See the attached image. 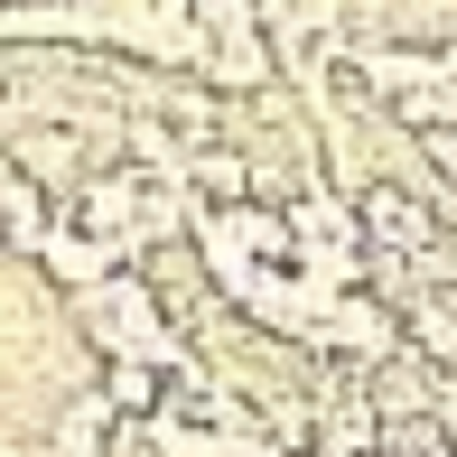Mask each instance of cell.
Masks as SVG:
<instances>
[{"label": "cell", "instance_id": "cell-1", "mask_svg": "<svg viewBox=\"0 0 457 457\" xmlns=\"http://www.w3.org/2000/svg\"><path fill=\"white\" fill-rule=\"evenodd\" d=\"M103 402H121V411H150V402H159V383H150L140 364H121L112 383H103Z\"/></svg>", "mask_w": 457, "mask_h": 457}, {"label": "cell", "instance_id": "cell-2", "mask_svg": "<svg viewBox=\"0 0 457 457\" xmlns=\"http://www.w3.org/2000/svg\"><path fill=\"white\" fill-rule=\"evenodd\" d=\"M448 420H457V383H448Z\"/></svg>", "mask_w": 457, "mask_h": 457}]
</instances>
